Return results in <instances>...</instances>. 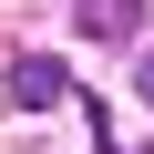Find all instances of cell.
I'll return each mask as SVG.
<instances>
[{"mask_svg":"<svg viewBox=\"0 0 154 154\" xmlns=\"http://www.w3.org/2000/svg\"><path fill=\"white\" fill-rule=\"evenodd\" d=\"M0 103H11V113H51V103H72V72L51 51H21L11 72H0Z\"/></svg>","mask_w":154,"mask_h":154,"instance_id":"6da1fadb","label":"cell"},{"mask_svg":"<svg viewBox=\"0 0 154 154\" xmlns=\"http://www.w3.org/2000/svg\"><path fill=\"white\" fill-rule=\"evenodd\" d=\"M72 21H82V41H134L144 0H72Z\"/></svg>","mask_w":154,"mask_h":154,"instance_id":"7a4b0ae2","label":"cell"},{"mask_svg":"<svg viewBox=\"0 0 154 154\" xmlns=\"http://www.w3.org/2000/svg\"><path fill=\"white\" fill-rule=\"evenodd\" d=\"M144 103H154V51H144Z\"/></svg>","mask_w":154,"mask_h":154,"instance_id":"3957f363","label":"cell"}]
</instances>
